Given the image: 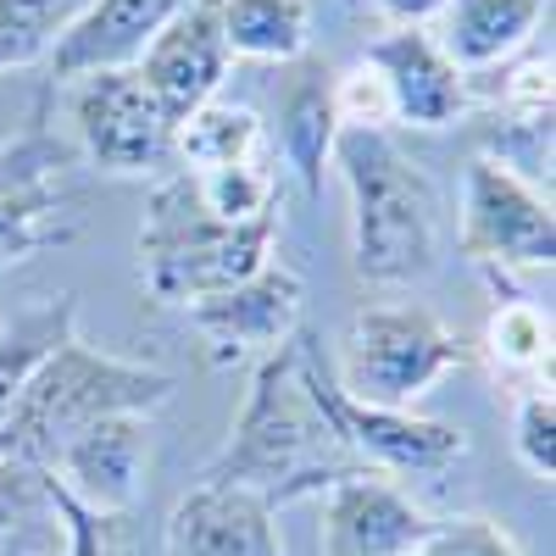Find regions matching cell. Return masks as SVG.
<instances>
[{"instance_id": "cell-19", "label": "cell", "mask_w": 556, "mask_h": 556, "mask_svg": "<svg viewBox=\"0 0 556 556\" xmlns=\"http://www.w3.org/2000/svg\"><path fill=\"white\" fill-rule=\"evenodd\" d=\"M62 551V490L34 462L0 456V556Z\"/></svg>"}, {"instance_id": "cell-17", "label": "cell", "mask_w": 556, "mask_h": 556, "mask_svg": "<svg viewBox=\"0 0 556 556\" xmlns=\"http://www.w3.org/2000/svg\"><path fill=\"white\" fill-rule=\"evenodd\" d=\"M545 12H551V0H445L440 51L462 73H490L523 51Z\"/></svg>"}, {"instance_id": "cell-18", "label": "cell", "mask_w": 556, "mask_h": 556, "mask_svg": "<svg viewBox=\"0 0 556 556\" xmlns=\"http://www.w3.org/2000/svg\"><path fill=\"white\" fill-rule=\"evenodd\" d=\"M334 139H340L334 78L323 67H312L285 96V106H278V151H285V162L301 178L306 195L323 190V173H329V162H334Z\"/></svg>"}, {"instance_id": "cell-26", "label": "cell", "mask_w": 556, "mask_h": 556, "mask_svg": "<svg viewBox=\"0 0 556 556\" xmlns=\"http://www.w3.org/2000/svg\"><path fill=\"white\" fill-rule=\"evenodd\" d=\"M406 556H523V545L495 518H445V523H429V534Z\"/></svg>"}, {"instance_id": "cell-23", "label": "cell", "mask_w": 556, "mask_h": 556, "mask_svg": "<svg viewBox=\"0 0 556 556\" xmlns=\"http://www.w3.org/2000/svg\"><path fill=\"white\" fill-rule=\"evenodd\" d=\"M78 12L84 0H0V78L51 56Z\"/></svg>"}, {"instance_id": "cell-2", "label": "cell", "mask_w": 556, "mask_h": 556, "mask_svg": "<svg viewBox=\"0 0 556 556\" xmlns=\"http://www.w3.org/2000/svg\"><path fill=\"white\" fill-rule=\"evenodd\" d=\"M334 167L351 190V262L367 285L406 290L440 267V201L390 128H340Z\"/></svg>"}, {"instance_id": "cell-21", "label": "cell", "mask_w": 556, "mask_h": 556, "mask_svg": "<svg viewBox=\"0 0 556 556\" xmlns=\"http://www.w3.org/2000/svg\"><path fill=\"white\" fill-rule=\"evenodd\" d=\"M173 156L184 162V173H217V167L256 162L267 156L262 117L240 101H206L201 112H190L173 128Z\"/></svg>"}, {"instance_id": "cell-8", "label": "cell", "mask_w": 556, "mask_h": 556, "mask_svg": "<svg viewBox=\"0 0 556 556\" xmlns=\"http://www.w3.org/2000/svg\"><path fill=\"white\" fill-rule=\"evenodd\" d=\"M73 134L84 162L106 178H146L173 156V123L134 67L73 78Z\"/></svg>"}, {"instance_id": "cell-6", "label": "cell", "mask_w": 556, "mask_h": 556, "mask_svg": "<svg viewBox=\"0 0 556 556\" xmlns=\"http://www.w3.org/2000/svg\"><path fill=\"white\" fill-rule=\"evenodd\" d=\"M301 351V374L312 401L329 417L334 440L351 451L356 468L367 473H384V479H412V473H445L451 462L468 451L462 429L440 424V417H417V412H390V406H362L351 401L334 374H329V356H323L317 334H295Z\"/></svg>"}, {"instance_id": "cell-27", "label": "cell", "mask_w": 556, "mask_h": 556, "mask_svg": "<svg viewBox=\"0 0 556 556\" xmlns=\"http://www.w3.org/2000/svg\"><path fill=\"white\" fill-rule=\"evenodd\" d=\"M334 117H340V128H390L395 123L390 117V96H384V78L367 62H356L351 73L334 78Z\"/></svg>"}, {"instance_id": "cell-1", "label": "cell", "mask_w": 556, "mask_h": 556, "mask_svg": "<svg viewBox=\"0 0 556 556\" xmlns=\"http://www.w3.org/2000/svg\"><path fill=\"white\" fill-rule=\"evenodd\" d=\"M345 473H356V462L334 440L323 406L312 401L295 340L278 345L262 362H251L245 406H240L235 429H228L223 451L206 462L201 479H212V484H245V490H256L278 513V506H290L301 495H323L329 484H340Z\"/></svg>"}, {"instance_id": "cell-4", "label": "cell", "mask_w": 556, "mask_h": 556, "mask_svg": "<svg viewBox=\"0 0 556 556\" xmlns=\"http://www.w3.org/2000/svg\"><path fill=\"white\" fill-rule=\"evenodd\" d=\"M273 235L278 217L256 223H223L206 212L190 173L156 178L139 223V285L156 306L190 312L195 301L245 285L251 273L273 262Z\"/></svg>"}, {"instance_id": "cell-5", "label": "cell", "mask_w": 556, "mask_h": 556, "mask_svg": "<svg viewBox=\"0 0 556 556\" xmlns=\"http://www.w3.org/2000/svg\"><path fill=\"white\" fill-rule=\"evenodd\" d=\"M468 362L456 329L424 301H374L351 317L340 362H329L334 384L362 406L412 412L445 374Z\"/></svg>"}, {"instance_id": "cell-15", "label": "cell", "mask_w": 556, "mask_h": 556, "mask_svg": "<svg viewBox=\"0 0 556 556\" xmlns=\"http://www.w3.org/2000/svg\"><path fill=\"white\" fill-rule=\"evenodd\" d=\"M167 556H290L278 534V513L245 484L201 479L190 495H178L162 529Z\"/></svg>"}, {"instance_id": "cell-28", "label": "cell", "mask_w": 556, "mask_h": 556, "mask_svg": "<svg viewBox=\"0 0 556 556\" xmlns=\"http://www.w3.org/2000/svg\"><path fill=\"white\" fill-rule=\"evenodd\" d=\"M56 556H123V523L62 495V551Z\"/></svg>"}, {"instance_id": "cell-14", "label": "cell", "mask_w": 556, "mask_h": 556, "mask_svg": "<svg viewBox=\"0 0 556 556\" xmlns=\"http://www.w3.org/2000/svg\"><path fill=\"white\" fill-rule=\"evenodd\" d=\"M367 67L384 78L390 117L412 128H451L468 117L473 106V84L462 73L429 28H390L384 39L367 45Z\"/></svg>"}, {"instance_id": "cell-13", "label": "cell", "mask_w": 556, "mask_h": 556, "mask_svg": "<svg viewBox=\"0 0 556 556\" xmlns=\"http://www.w3.org/2000/svg\"><path fill=\"white\" fill-rule=\"evenodd\" d=\"M228 45H223V23H217V0H190L139 56V84L151 89V101L162 106V117L178 128L190 112H201L206 101H217V89L228 78Z\"/></svg>"}, {"instance_id": "cell-25", "label": "cell", "mask_w": 556, "mask_h": 556, "mask_svg": "<svg viewBox=\"0 0 556 556\" xmlns=\"http://www.w3.org/2000/svg\"><path fill=\"white\" fill-rule=\"evenodd\" d=\"M513 456L523 462V473L551 490L556 479V401L551 390H518L513 401Z\"/></svg>"}, {"instance_id": "cell-29", "label": "cell", "mask_w": 556, "mask_h": 556, "mask_svg": "<svg viewBox=\"0 0 556 556\" xmlns=\"http://www.w3.org/2000/svg\"><path fill=\"white\" fill-rule=\"evenodd\" d=\"M374 7L395 23V28H424L445 12V0H374Z\"/></svg>"}, {"instance_id": "cell-10", "label": "cell", "mask_w": 556, "mask_h": 556, "mask_svg": "<svg viewBox=\"0 0 556 556\" xmlns=\"http://www.w3.org/2000/svg\"><path fill=\"white\" fill-rule=\"evenodd\" d=\"M301 301H306L301 273L285 267V262H267L262 273L245 278V285L195 301L190 329L201 334L212 367L262 362V356H273L278 345H290L301 334Z\"/></svg>"}, {"instance_id": "cell-16", "label": "cell", "mask_w": 556, "mask_h": 556, "mask_svg": "<svg viewBox=\"0 0 556 556\" xmlns=\"http://www.w3.org/2000/svg\"><path fill=\"white\" fill-rule=\"evenodd\" d=\"M190 7V0H84L73 28L56 39V51L45 56L51 78L73 84L89 73H123L139 67L151 51V39Z\"/></svg>"}, {"instance_id": "cell-24", "label": "cell", "mask_w": 556, "mask_h": 556, "mask_svg": "<svg viewBox=\"0 0 556 556\" xmlns=\"http://www.w3.org/2000/svg\"><path fill=\"white\" fill-rule=\"evenodd\" d=\"M195 190L206 201L212 217L223 223H256V217H278V173L267 156L240 162V167H217V173H190Z\"/></svg>"}, {"instance_id": "cell-20", "label": "cell", "mask_w": 556, "mask_h": 556, "mask_svg": "<svg viewBox=\"0 0 556 556\" xmlns=\"http://www.w3.org/2000/svg\"><path fill=\"white\" fill-rule=\"evenodd\" d=\"M223 45L240 62H295L312 39V0H217Z\"/></svg>"}, {"instance_id": "cell-3", "label": "cell", "mask_w": 556, "mask_h": 556, "mask_svg": "<svg viewBox=\"0 0 556 556\" xmlns=\"http://www.w3.org/2000/svg\"><path fill=\"white\" fill-rule=\"evenodd\" d=\"M167 401H173V374L112 356L78 334H62L39 356L17 406L0 424V456L51 468V456L73 434L96 429L101 417H151Z\"/></svg>"}, {"instance_id": "cell-7", "label": "cell", "mask_w": 556, "mask_h": 556, "mask_svg": "<svg viewBox=\"0 0 556 556\" xmlns=\"http://www.w3.org/2000/svg\"><path fill=\"white\" fill-rule=\"evenodd\" d=\"M456 240L490 273H551L556 217L551 195L501 156H473L462 178Z\"/></svg>"}, {"instance_id": "cell-22", "label": "cell", "mask_w": 556, "mask_h": 556, "mask_svg": "<svg viewBox=\"0 0 556 556\" xmlns=\"http://www.w3.org/2000/svg\"><path fill=\"white\" fill-rule=\"evenodd\" d=\"M484 356L495 379H513L518 390H551V312L534 301H501L484 323Z\"/></svg>"}, {"instance_id": "cell-11", "label": "cell", "mask_w": 556, "mask_h": 556, "mask_svg": "<svg viewBox=\"0 0 556 556\" xmlns=\"http://www.w3.org/2000/svg\"><path fill=\"white\" fill-rule=\"evenodd\" d=\"M56 490L101 518H128L146 501V473H151V417H101L96 429L73 434L51 468Z\"/></svg>"}, {"instance_id": "cell-30", "label": "cell", "mask_w": 556, "mask_h": 556, "mask_svg": "<svg viewBox=\"0 0 556 556\" xmlns=\"http://www.w3.org/2000/svg\"><path fill=\"white\" fill-rule=\"evenodd\" d=\"M0 329H7V317H0Z\"/></svg>"}, {"instance_id": "cell-9", "label": "cell", "mask_w": 556, "mask_h": 556, "mask_svg": "<svg viewBox=\"0 0 556 556\" xmlns=\"http://www.w3.org/2000/svg\"><path fill=\"white\" fill-rule=\"evenodd\" d=\"M73 156L45 139L0 146V273L34 251L67 245L84 228V201L67 178Z\"/></svg>"}, {"instance_id": "cell-12", "label": "cell", "mask_w": 556, "mask_h": 556, "mask_svg": "<svg viewBox=\"0 0 556 556\" xmlns=\"http://www.w3.org/2000/svg\"><path fill=\"white\" fill-rule=\"evenodd\" d=\"M429 513L384 473H345L323 490L317 506V551L323 556H406L429 534Z\"/></svg>"}]
</instances>
